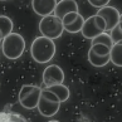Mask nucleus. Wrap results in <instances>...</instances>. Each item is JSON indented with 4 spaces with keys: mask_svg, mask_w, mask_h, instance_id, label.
Here are the masks:
<instances>
[{
    "mask_svg": "<svg viewBox=\"0 0 122 122\" xmlns=\"http://www.w3.org/2000/svg\"><path fill=\"white\" fill-rule=\"evenodd\" d=\"M54 54H56V44L52 39L43 35L37 37L30 46V56L39 64L51 62Z\"/></svg>",
    "mask_w": 122,
    "mask_h": 122,
    "instance_id": "nucleus-1",
    "label": "nucleus"
},
{
    "mask_svg": "<svg viewBox=\"0 0 122 122\" xmlns=\"http://www.w3.org/2000/svg\"><path fill=\"white\" fill-rule=\"evenodd\" d=\"M1 49L3 54L8 59H18L25 51V40L19 33L11 31L1 40Z\"/></svg>",
    "mask_w": 122,
    "mask_h": 122,
    "instance_id": "nucleus-2",
    "label": "nucleus"
},
{
    "mask_svg": "<svg viewBox=\"0 0 122 122\" xmlns=\"http://www.w3.org/2000/svg\"><path fill=\"white\" fill-rule=\"evenodd\" d=\"M39 30L43 37L49 38L52 40L61 38L62 33L64 31L62 20L59 18H57L54 14L42 16V20L39 21Z\"/></svg>",
    "mask_w": 122,
    "mask_h": 122,
    "instance_id": "nucleus-3",
    "label": "nucleus"
},
{
    "mask_svg": "<svg viewBox=\"0 0 122 122\" xmlns=\"http://www.w3.org/2000/svg\"><path fill=\"white\" fill-rule=\"evenodd\" d=\"M37 108L42 116L52 117L58 113V111L61 108V102L56 94H53L47 88H44L42 89V93H40V98H39Z\"/></svg>",
    "mask_w": 122,
    "mask_h": 122,
    "instance_id": "nucleus-4",
    "label": "nucleus"
},
{
    "mask_svg": "<svg viewBox=\"0 0 122 122\" xmlns=\"http://www.w3.org/2000/svg\"><path fill=\"white\" fill-rule=\"evenodd\" d=\"M42 88L34 84H24L21 86L20 92L18 94L19 103L26 110H34L38 106Z\"/></svg>",
    "mask_w": 122,
    "mask_h": 122,
    "instance_id": "nucleus-5",
    "label": "nucleus"
},
{
    "mask_svg": "<svg viewBox=\"0 0 122 122\" xmlns=\"http://www.w3.org/2000/svg\"><path fill=\"white\" fill-rule=\"evenodd\" d=\"M103 31H106V23L97 14L89 16L88 19H84V23L82 25V29H81V33L83 37L91 40Z\"/></svg>",
    "mask_w": 122,
    "mask_h": 122,
    "instance_id": "nucleus-6",
    "label": "nucleus"
},
{
    "mask_svg": "<svg viewBox=\"0 0 122 122\" xmlns=\"http://www.w3.org/2000/svg\"><path fill=\"white\" fill-rule=\"evenodd\" d=\"M64 81V72L57 64H51L43 71V83L46 87L62 84Z\"/></svg>",
    "mask_w": 122,
    "mask_h": 122,
    "instance_id": "nucleus-7",
    "label": "nucleus"
},
{
    "mask_svg": "<svg viewBox=\"0 0 122 122\" xmlns=\"http://www.w3.org/2000/svg\"><path fill=\"white\" fill-rule=\"evenodd\" d=\"M120 14H121V13L117 10L116 8L110 6V5L99 8L98 11H97V15H99L103 20H105V23H106V31H107V33H108V31H111L117 24H118Z\"/></svg>",
    "mask_w": 122,
    "mask_h": 122,
    "instance_id": "nucleus-8",
    "label": "nucleus"
},
{
    "mask_svg": "<svg viewBox=\"0 0 122 122\" xmlns=\"http://www.w3.org/2000/svg\"><path fill=\"white\" fill-rule=\"evenodd\" d=\"M84 23V18L82 16L79 11L77 13H69L62 18V24H63V29L68 33H79L82 29V25Z\"/></svg>",
    "mask_w": 122,
    "mask_h": 122,
    "instance_id": "nucleus-9",
    "label": "nucleus"
},
{
    "mask_svg": "<svg viewBox=\"0 0 122 122\" xmlns=\"http://www.w3.org/2000/svg\"><path fill=\"white\" fill-rule=\"evenodd\" d=\"M57 0H31V8L35 14L40 16H47L54 13Z\"/></svg>",
    "mask_w": 122,
    "mask_h": 122,
    "instance_id": "nucleus-10",
    "label": "nucleus"
},
{
    "mask_svg": "<svg viewBox=\"0 0 122 122\" xmlns=\"http://www.w3.org/2000/svg\"><path fill=\"white\" fill-rule=\"evenodd\" d=\"M77 11H78V4H77L76 0H61V1H57L53 14L62 20V18L64 15Z\"/></svg>",
    "mask_w": 122,
    "mask_h": 122,
    "instance_id": "nucleus-11",
    "label": "nucleus"
},
{
    "mask_svg": "<svg viewBox=\"0 0 122 122\" xmlns=\"http://www.w3.org/2000/svg\"><path fill=\"white\" fill-rule=\"evenodd\" d=\"M49 92H52L53 94H56L57 96V98L59 99V102L62 103V102H66L67 99L69 98V94H71V92H69V88L67 87V86H64V84H54V86H51V87H46Z\"/></svg>",
    "mask_w": 122,
    "mask_h": 122,
    "instance_id": "nucleus-12",
    "label": "nucleus"
},
{
    "mask_svg": "<svg viewBox=\"0 0 122 122\" xmlns=\"http://www.w3.org/2000/svg\"><path fill=\"white\" fill-rule=\"evenodd\" d=\"M88 62L93 67H105L106 64L110 63V54L102 56V54H97L89 49L88 51Z\"/></svg>",
    "mask_w": 122,
    "mask_h": 122,
    "instance_id": "nucleus-13",
    "label": "nucleus"
},
{
    "mask_svg": "<svg viewBox=\"0 0 122 122\" xmlns=\"http://www.w3.org/2000/svg\"><path fill=\"white\" fill-rule=\"evenodd\" d=\"M110 62L117 67H122V43H115L110 51Z\"/></svg>",
    "mask_w": 122,
    "mask_h": 122,
    "instance_id": "nucleus-14",
    "label": "nucleus"
},
{
    "mask_svg": "<svg viewBox=\"0 0 122 122\" xmlns=\"http://www.w3.org/2000/svg\"><path fill=\"white\" fill-rule=\"evenodd\" d=\"M13 20L6 15H0V40L13 31Z\"/></svg>",
    "mask_w": 122,
    "mask_h": 122,
    "instance_id": "nucleus-15",
    "label": "nucleus"
},
{
    "mask_svg": "<svg viewBox=\"0 0 122 122\" xmlns=\"http://www.w3.org/2000/svg\"><path fill=\"white\" fill-rule=\"evenodd\" d=\"M92 44H103V46H106V47H108L111 49L112 46H113V42H112L110 34H108L107 31H103V33H101L99 35H97L96 38L92 39L91 46H92Z\"/></svg>",
    "mask_w": 122,
    "mask_h": 122,
    "instance_id": "nucleus-16",
    "label": "nucleus"
},
{
    "mask_svg": "<svg viewBox=\"0 0 122 122\" xmlns=\"http://www.w3.org/2000/svg\"><path fill=\"white\" fill-rule=\"evenodd\" d=\"M108 34H110V37L112 39V42H113V44L115 43H122V30L117 25L111 31H108Z\"/></svg>",
    "mask_w": 122,
    "mask_h": 122,
    "instance_id": "nucleus-17",
    "label": "nucleus"
},
{
    "mask_svg": "<svg viewBox=\"0 0 122 122\" xmlns=\"http://www.w3.org/2000/svg\"><path fill=\"white\" fill-rule=\"evenodd\" d=\"M89 49L93 51L94 53H97V54H102V56H105V54H110V51H111L110 48L106 47V46H103V44H92Z\"/></svg>",
    "mask_w": 122,
    "mask_h": 122,
    "instance_id": "nucleus-18",
    "label": "nucleus"
},
{
    "mask_svg": "<svg viewBox=\"0 0 122 122\" xmlns=\"http://www.w3.org/2000/svg\"><path fill=\"white\" fill-rule=\"evenodd\" d=\"M87 1L91 4L92 6L94 8H103V6H107L108 4H110L111 0H87Z\"/></svg>",
    "mask_w": 122,
    "mask_h": 122,
    "instance_id": "nucleus-19",
    "label": "nucleus"
},
{
    "mask_svg": "<svg viewBox=\"0 0 122 122\" xmlns=\"http://www.w3.org/2000/svg\"><path fill=\"white\" fill-rule=\"evenodd\" d=\"M117 26H118V28L122 30V20H120V21H118V24H117Z\"/></svg>",
    "mask_w": 122,
    "mask_h": 122,
    "instance_id": "nucleus-20",
    "label": "nucleus"
},
{
    "mask_svg": "<svg viewBox=\"0 0 122 122\" xmlns=\"http://www.w3.org/2000/svg\"><path fill=\"white\" fill-rule=\"evenodd\" d=\"M120 20H122V13H121V14H120Z\"/></svg>",
    "mask_w": 122,
    "mask_h": 122,
    "instance_id": "nucleus-21",
    "label": "nucleus"
},
{
    "mask_svg": "<svg viewBox=\"0 0 122 122\" xmlns=\"http://www.w3.org/2000/svg\"><path fill=\"white\" fill-rule=\"evenodd\" d=\"M48 122H59V121H48Z\"/></svg>",
    "mask_w": 122,
    "mask_h": 122,
    "instance_id": "nucleus-22",
    "label": "nucleus"
},
{
    "mask_svg": "<svg viewBox=\"0 0 122 122\" xmlns=\"http://www.w3.org/2000/svg\"><path fill=\"white\" fill-rule=\"evenodd\" d=\"M0 1H8V0H0Z\"/></svg>",
    "mask_w": 122,
    "mask_h": 122,
    "instance_id": "nucleus-23",
    "label": "nucleus"
},
{
    "mask_svg": "<svg viewBox=\"0 0 122 122\" xmlns=\"http://www.w3.org/2000/svg\"><path fill=\"white\" fill-rule=\"evenodd\" d=\"M0 42H1V40H0Z\"/></svg>",
    "mask_w": 122,
    "mask_h": 122,
    "instance_id": "nucleus-24",
    "label": "nucleus"
}]
</instances>
